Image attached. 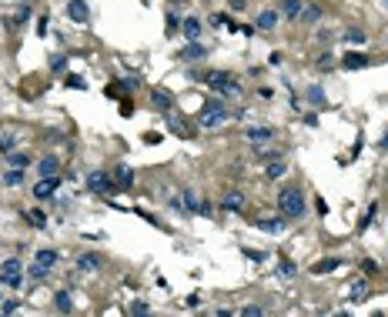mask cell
Masks as SVG:
<instances>
[{
    "instance_id": "f1b7e54d",
    "label": "cell",
    "mask_w": 388,
    "mask_h": 317,
    "mask_svg": "<svg viewBox=\"0 0 388 317\" xmlns=\"http://www.w3.org/2000/svg\"><path fill=\"white\" fill-rule=\"evenodd\" d=\"M131 181H134V174H131V167H124V164H117V190H127L131 187Z\"/></svg>"
},
{
    "instance_id": "9c48e42d",
    "label": "cell",
    "mask_w": 388,
    "mask_h": 317,
    "mask_svg": "<svg viewBox=\"0 0 388 317\" xmlns=\"http://www.w3.org/2000/svg\"><path fill=\"white\" fill-rule=\"evenodd\" d=\"M251 224H254L258 230H265V234H281L284 224H288V217H254Z\"/></svg>"
},
{
    "instance_id": "d6986e66",
    "label": "cell",
    "mask_w": 388,
    "mask_h": 317,
    "mask_svg": "<svg viewBox=\"0 0 388 317\" xmlns=\"http://www.w3.org/2000/svg\"><path fill=\"white\" fill-rule=\"evenodd\" d=\"M281 20V10H261L258 14V30H275Z\"/></svg>"
},
{
    "instance_id": "4fadbf2b",
    "label": "cell",
    "mask_w": 388,
    "mask_h": 317,
    "mask_svg": "<svg viewBox=\"0 0 388 317\" xmlns=\"http://www.w3.org/2000/svg\"><path fill=\"white\" fill-rule=\"evenodd\" d=\"M368 63H372V60H368L365 54H355V50H351V54H345L338 60V67H341V71H362V67H368Z\"/></svg>"
},
{
    "instance_id": "bcb514c9",
    "label": "cell",
    "mask_w": 388,
    "mask_h": 317,
    "mask_svg": "<svg viewBox=\"0 0 388 317\" xmlns=\"http://www.w3.org/2000/svg\"><path fill=\"white\" fill-rule=\"evenodd\" d=\"M244 257H251V261H265V254H261V251H248V247H244Z\"/></svg>"
},
{
    "instance_id": "ac0fdd59",
    "label": "cell",
    "mask_w": 388,
    "mask_h": 317,
    "mask_svg": "<svg viewBox=\"0 0 388 317\" xmlns=\"http://www.w3.org/2000/svg\"><path fill=\"white\" fill-rule=\"evenodd\" d=\"M181 37H184V40H198V37H201V20H198V17H184V20H181Z\"/></svg>"
},
{
    "instance_id": "83f0119b",
    "label": "cell",
    "mask_w": 388,
    "mask_h": 317,
    "mask_svg": "<svg viewBox=\"0 0 388 317\" xmlns=\"http://www.w3.org/2000/svg\"><path fill=\"white\" fill-rule=\"evenodd\" d=\"M54 307H57V310H64V314H71V310H74L71 294H67V291H57V294H54Z\"/></svg>"
},
{
    "instance_id": "7bdbcfd3",
    "label": "cell",
    "mask_w": 388,
    "mask_h": 317,
    "mask_svg": "<svg viewBox=\"0 0 388 317\" xmlns=\"http://www.w3.org/2000/svg\"><path fill=\"white\" fill-rule=\"evenodd\" d=\"M231 20H228V14H214L211 17V27H228Z\"/></svg>"
},
{
    "instance_id": "1f68e13d",
    "label": "cell",
    "mask_w": 388,
    "mask_h": 317,
    "mask_svg": "<svg viewBox=\"0 0 388 317\" xmlns=\"http://www.w3.org/2000/svg\"><path fill=\"white\" fill-rule=\"evenodd\" d=\"M345 44H351V47H362V44H365V30H358V27L345 30Z\"/></svg>"
},
{
    "instance_id": "5bb4252c",
    "label": "cell",
    "mask_w": 388,
    "mask_h": 317,
    "mask_svg": "<svg viewBox=\"0 0 388 317\" xmlns=\"http://www.w3.org/2000/svg\"><path fill=\"white\" fill-rule=\"evenodd\" d=\"M318 20H321V4H305L301 14H298V24L301 27H311V24H318Z\"/></svg>"
},
{
    "instance_id": "b9f144b4",
    "label": "cell",
    "mask_w": 388,
    "mask_h": 317,
    "mask_svg": "<svg viewBox=\"0 0 388 317\" xmlns=\"http://www.w3.org/2000/svg\"><path fill=\"white\" fill-rule=\"evenodd\" d=\"M67 87H74V90H84L87 84H84V77H77V74H71V77H67Z\"/></svg>"
},
{
    "instance_id": "6da1fadb",
    "label": "cell",
    "mask_w": 388,
    "mask_h": 317,
    "mask_svg": "<svg viewBox=\"0 0 388 317\" xmlns=\"http://www.w3.org/2000/svg\"><path fill=\"white\" fill-rule=\"evenodd\" d=\"M278 210H281V217H288V221H301L305 210H308L305 190L301 187H281V194H278Z\"/></svg>"
},
{
    "instance_id": "e0dca14e",
    "label": "cell",
    "mask_w": 388,
    "mask_h": 317,
    "mask_svg": "<svg viewBox=\"0 0 388 317\" xmlns=\"http://www.w3.org/2000/svg\"><path fill=\"white\" fill-rule=\"evenodd\" d=\"M101 257H97V254H81V257H77V270H81V274H97V270H101Z\"/></svg>"
},
{
    "instance_id": "7c38bea8",
    "label": "cell",
    "mask_w": 388,
    "mask_h": 317,
    "mask_svg": "<svg viewBox=\"0 0 388 317\" xmlns=\"http://www.w3.org/2000/svg\"><path fill=\"white\" fill-rule=\"evenodd\" d=\"M37 174H41V177H57V174H60V157H57V154L41 157V164H37Z\"/></svg>"
},
{
    "instance_id": "cb8c5ba5",
    "label": "cell",
    "mask_w": 388,
    "mask_h": 317,
    "mask_svg": "<svg viewBox=\"0 0 388 317\" xmlns=\"http://www.w3.org/2000/svg\"><path fill=\"white\" fill-rule=\"evenodd\" d=\"M341 264H345L341 257H328V261H318L315 267H311V274H332V270H338Z\"/></svg>"
},
{
    "instance_id": "681fc988",
    "label": "cell",
    "mask_w": 388,
    "mask_h": 317,
    "mask_svg": "<svg viewBox=\"0 0 388 317\" xmlns=\"http://www.w3.org/2000/svg\"><path fill=\"white\" fill-rule=\"evenodd\" d=\"M378 151H388V134H385V137L378 140Z\"/></svg>"
},
{
    "instance_id": "d590c367",
    "label": "cell",
    "mask_w": 388,
    "mask_h": 317,
    "mask_svg": "<svg viewBox=\"0 0 388 317\" xmlns=\"http://www.w3.org/2000/svg\"><path fill=\"white\" fill-rule=\"evenodd\" d=\"M164 27H168V37H171V33H181V17H178V14H168Z\"/></svg>"
},
{
    "instance_id": "f546056e",
    "label": "cell",
    "mask_w": 388,
    "mask_h": 317,
    "mask_svg": "<svg viewBox=\"0 0 388 317\" xmlns=\"http://www.w3.org/2000/svg\"><path fill=\"white\" fill-rule=\"evenodd\" d=\"M268 177H271V181H281L284 174H288V164H284V160H271V164H268V170H265Z\"/></svg>"
},
{
    "instance_id": "7402d4cb",
    "label": "cell",
    "mask_w": 388,
    "mask_h": 317,
    "mask_svg": "<svg viewBox=\"0 0 388 317\" xmlns=\"http://www.w3.org/2000/svg\"><path fill=\"white\" fill-rule=\"evenodd\" d=\"M301 7H305V0H281V17H288V20H298Z\"/></svg>"
},
{
    "instance_id": "d6a6232c",
    "label": "cell",
    "mask_w": 388,
    "mask_h": 317,
    "mask_svg": "<svg viewBox=\"0 0 388 317\" xmlns=\"http://www.w3.org/2000/svg\"><path fill=\"white\" fill-rule=\"evenodd\" d=\"M27 164H30V157H27V154H14V151L7 154V167H20V170H24Z\"/></svg>"
},
{
    "instance_id": "9a60e30c",
    "label": "cell",
    "mask_w": 388,
    "mask_h": 317,
    "mask_svg": "<svg viewBox=\"0 0 388 317\" xmlns=\"http://www.w3.org/2000/svg\"><path fill=\"white\" fill-rule=\"evenodd\" d=\"M348 301H351V304H362V301H368V277H358L355 284L348 287Z\"/></svg>"
},
{
    "instance_id": "277c9868",
    "label": "cell",
    "mask_w": 388,
    "mask_h": 317,
    "mask_svg": "<svg viewBox=\"0 0 388 317\" xmlns=\"http://www.w3.org/2000/svg\"><path fill=\"white\" fill-rule=\"evenodd\" d=\"M84 190H87V194H97V197H107V194H117V184L111 181L107 170H90V174L84 177Z\"/></svg>"
},
{
    "instance_id": "7a4b0ae2",
    "label": "cell",
    "mask_w": 388,
    "mask_h": 317,
    "mask_svg": "<svg viewBox=\"0 0 388 317\" xmlns=\"http://www.w3.org/2000/svg\"><path fill=\"white\" fill-rule=\"evenodd\" d=\"M228 117H231V111L224 107V100H208L201 107V114H198V124L204 130H218V127L228 124Z\"/></svg>"
},
{
    "instance_id": "484cf974",
    "label": "cell",
    "mask_w": 388,
    "mask_h": 317,
    "mask_svg": "<svg viewBox=\"0 0 388 317\" xmlns=\"http://www.w3.org/2000/svg\"><path fill=\"white\" fill-rule=\"evenodd\" d=\"M4 184H7V187H20V184H24V170H20V167H7V170H4Z\"/></svg>"
},
{
    "instance_id": "2e32d148",
    "label": "cell",
    "mask_w": 388,
    "mask_h": 317,
    "mask_svg": "<svg viewBox=\"0 0 388 317\" xmlns=\"http://www.w3.org/2000/svg\"><path fill=\"white\" fill-rule=\"evenodd\" d=\"M34 261L54 270L57 264H60V251H50V247H41V251H34Z\"/></svg>"
},
{
    "instance_id": "30bf717a",
    "label": "cell",
    "mask_w": 388,
    "mask_h": 317,
    "mask_svg": "<svg viewBox=\"0 0 388 317\" xmlns=\"http://www.w3.org/2000/svg\"><path fill=\"white\" fill-rule=\"evenodd\" d=\"M221 210H235V214H241V210H244V190H228V194H221Z\"/></svg>"
},
{
    "instance_id": "c3c4849f",
    "label": "cell",
    "mask_w": 388,
    "mask_h": 317,
    "mask_svg": "<svg viewBox=\"0 0 388 317\" xmlns=\"http://www.w3.org/2000/svg\"><path fill=\"white\" fill-rule=\"evenodd\" d=\"M37 33H41V37L47 33V17H41V20H37Z\"/></svg>"
},
{
    "instance_id": "ba28073f",
    "label": "cell",
    "mask_w": 388,
    "mask_h": 317,
    "mask_svg": "<svg viewBox=\"0 0 388 317\" xmlns=\"http://www.w3.org/2000/svg\"><path fill=\"white\" fill-rule=\"evenodd\" d=\"M67 17H71L74 24H87V17H90V7H87V0H67Z\"/></svg>"
},
{
    "instance_id": "74e56055",
    "label": "cell",
    "mask_w": 388,
    "mask_h": 317,
    "mask_svg": "<svg viewBox=\"0 0 388 317\" xmlns=\"http://www.w3.org/2000/svg\"><path fill=\"white\" fill-rule=\"evenodd\" d=\"M238 314H244V317H258V314H265V307H261V304H248V307H241Z\"/></svg>"
},
{
    "instance_id": "603a6c76",
    "label": "cell",
    "mask_w": 388,
    "mask_h": 317,
    "mask_svg": "<svg viewBox=\"0 0 388 317\" xmlns=\"http://www.w3.org/2000/svg\"><path fill=\"white\" fill-rule=\"evenodd\" d=\"M278 277H284V280H291V277H295V274H298V264H295V261H291V257H281V261H278Z\"/></svg>"
},
{
    "instance_id": "8fae6325",
    "label": "cell",
    "mask_w": 388,
    "mask_h": 317,
    "mask_svg": "<svg viewBox=\"0 0 388 317\" xmlns=\"http://www.w3.org/2000/svg\"><path fill=\"white\" fill-rule=\"evenodd\" d=\"M204 54H208V47H204V44H198V40H187V47L181 50V60L184 63H198V60H204Z\"/></svg>"
},
{
    "instance_id": "7dc6e473",
    "label": "cell",
    "mask_w": 388,
    "mask_h": 317,
    "mask_svg": "<svg viewBox=\"0 0 388 317\" xmlns=\"http://www.w3.org/2000/svg\"><path fill=\"white\" fill-rule=\"evenodd\" d=\"M281 60H284V54H271V57H268V63H271V67H281Z\"/></svg>"
},
{
    "instance_id": "836d02e7",
    "label": "cell",
    "mask_w": 388,
    "mask_h": 317,
    "mask_svg": "<svg viewBox=\"0 0 388 317\" xmlns=\"http://www.w3.org/2000/svg\"><path fill=\"white\" fill-rule=\"evenodd\" d=\"M315 67H318V71H332V67H335V54H332V50H325V54L318 57Z\"/></svg>"
},
{
    "instance_id": "60d3db41",
    "label": "cell",
    "mask_w": 388,
    "mask_h": 317,
    "mask_svg": "<svg viewBox=\"0 0 388 317\" xmlns=\"http://www.w3.org/2000/svg\"><path fill=\"white\" fill-rule=\"evenodd\" d=\"M20 310V301H4L0 304V314H17Z\"/></svg>"
},
{
    "instance_id": "8992f818",
    "label": "cell",
    "mask_w": 388,
    "mask_h": 317,
    "mask_svg": "<svg viewBox=\"0 0 388 317\" xmlns=\"http://www.w3.org/2000/svg\"><path fill=\"white\" fill-rule=\"evenodd\" d=\"M275 127H248L244 130V140L251 144V147H261V144H275Z\"/></svg>"
},
{
    "instance_id": "3957f363",
    "label": "cell",
    "mask_w": 388,
    "mask_h": 317,
    "mask_svg": "<svg viewBox=\"0 0 388 317\" xmlns=\"http://www.w3.org/2000/svg\"><path fill=\"white\" fill-rule=\"evenodd\" d=\"M204 84H208L211 90H221V94H228V97H238V94H241L235 74H228V71H208V74H204Z\"/></svg>"
},
{
    "instance_id": "ffe728a7",
    "label": "cell",
    "mask_w": 388,
    "mask_h": 317,
    "mask_svg": "<svg viewBox=\"0 0 388 317\" xmlns=\"http://www.w3.org/2000/svg\"><path fill=\"white\" fill-rule=\"evenodd\" d=\"M181 204H184V214H198L201 200H198V194H194L191 187H184V190H181Z\"/></svg>"
},
{
    "instance_id": "f6af8a7d",
    "label": "cell",
    "mask_w": 388,
    "mask_h": 317,
    "mask_svg": "<svg viewBox=\"0 0 388 317\" xmlns=\"http://www.w3.org/2000/svg\"><path fill=\"white\" fill-rule=\"evenodd\" d=\"M144 144H147V147H154V144H161V134H157V130H151V134H144Z\"/></svg>"
},
{
    "instance_id": "8d00e7d4",
    "label": "cell",
    "mask_w": 388,
    "mask_h": 317,
    "mask_svg": "<svg viewBox=\"0 0 388 317\" xmlns=\"http://www.w3.org/2000/svg\"><path fill=\"white\" fill-rule=\"evenodd\" d=\"M14 147H17V137H14V134H0V151L10 154Z\"/></svg>"
},
{
    "instance_id": "5b68a950",
    "label": "cell",
    "mask_w": 388,
    "mask_h": 317,
    "mask_svg": "<svg viewBox=\"0 0 388 317\" xmlns=\"http://www.w3.org/2000/svg\"><path fill=\"white\" fill-rule=\"evenodd\" d=\"M0 284L17 291V287L24 284V264L20 257H7V261H0Z\"/></svg>"
},
{
    "instance_id": "f907efd6",
    "label": "cell",
    "mask_w": 388,
    "mask_h": 317,
    "mask_svg": "<svg viewBox=\"0 0 388 317\" xmlns=\"http://www.w3.org/2000/svg\"><path fill=\"white\" fill-rule=\"evenodd\" d=\"M381 7H385V10H388V0H381Z\"/></svg>"
},
{
    "instance_id": "4dcf8cb0",
    "label": "cell",
    "mask_w": 388,
    "mask_h": 317,
    "mask_svg": "<svg viewBox=\"0 0 388 317\" xmlns=\"http://www.w3.org/2000/svg\"><path fill=\"white\" fill-rule=\"evenodd\" d=\"M375 214H378V200H372V204H368V210H365V217L358 221V230H368V227H372Z\"/></svg>"
},
{
    "instance_id": "ab89813d",
    "label": "cell",
    "mask_w": 388,
    "mask_h": 317,
    "mask_svg": "<svg viewBox=\"0 0 388 317\" xmlns=\"http://www.w3.org/2000/svg\"><path fill=\"white\" fill-rule=\"evenodd\" d=\"M362 270H365V277H372V274H378V264H375L372 257H365V261H362Z\"/></svg>"
},
{
    "instance_id": "d4e9b609",
    "label": "cell",
    "mask_w": 388,
    "mask_h": 317,
    "mask_svg": "<svg viewBox=\"0 0 388 317\" xmlns=\"http://www.w3.org/2000/svg\"><path fill=\"white\" fill-rule=\"evenodd\" d=\"M24 221L30 224V227H37V230L47 227V214H44V210H24Z\"/></svg>"
},
{
    "instance_id": "ee69618b",
    "label": "cell",
    "mask_w": 388,
    "mask_h": 317,
    "mask_svg": "<svg viewBox=\"0 0 388 317\" xmlns=\"http://www.w3.org/2000/svg\"><path fill=\"white\" fill-rule=\"evenodd\" d=\"M147 310H151V307H147L144 301H134V304H131V314H147Z\"/></svg>"
},
{
    "instance_id": "f35d334b",
    "label": "cell",
    "mask_w": 388,
    "mask_h": 317,
    "mask_svg": "<svg viewBox=\"0 0 388 317\" xmlns=\"http://www.w3.org/2000/svg\"><path fill=\"white\" fill-rule=\"evenodd\" d=\"M308 100H311V103H325V90L321 87H308Z\"/></svg>"
},
{
    "instance_id": "4316f807",
    "label": "cell",
    "mask_w": 388,
    "mask_h": 317,
    "mask_svg": "<svg viewBox=\"0 0 388 317\" xmlns=\"http://www.w3.org/2000/svg\"><path fill=\"white\" fill-rule=\"evenodd\" d=\"M47 274H50V267H44V264H37V261H34L30 267H27V277H30L34 284H41V280H47Z\"/></svg>"
},
{
    "instance_id": "e575fe53",
    "label": "cell",
    "mask_w": 388,
    "mask_h": 317,
    "mask_svg": "<svg viewBox=\"0 0 388 317\" xmlns=\"http://www.w3.org/2000/svg\"><path fill=\"white\" fill-rule=\"evenodd\" d=\"M50 71H54V74H64L67 71V57L64 54H54V57H50Z\"/></svg>"
},
{
    "instance_id": "52a82bcc",
    "label": "cell",
    "mask_w": 388,
    "mask_h": 317,
    "mask_svg": "<svg viewBox=\"0 0 388 317\" xmlns=\"http://www.w3.org/2000/svg\"><path fill=\"white\" fill-rule=\"evenodd\" d=\"M60 184H64V181H60V174H57V177H41V181L34 184L30 194H34L37 200H50V197H54V190L60 187Z\"/></svg>"
},
{
    "instance_id": "44dd1931",
    "label": "cell",
    "mask_w": 388,
    "mask_h": 317,
    "mask_svg": "<svg viewBox=\"0 0 388 317\" xmlns=\"http://www.w3.org/2000/svg\"><path fill=\"white\" fill-rule=\"evenodd\" d=\"M151 100H154V107H157L161 114H168L171 103H174V97H171L168 90H151Z\"/></svg>"
}]
</instances>
